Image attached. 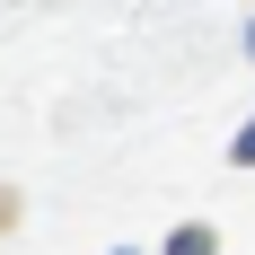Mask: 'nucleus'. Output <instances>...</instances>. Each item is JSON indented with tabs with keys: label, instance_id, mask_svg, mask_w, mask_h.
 <instances>
[{
	"label": "nucleus",
	"instance_id": "obj_1",
	"mask_svg": "<svg viewBox=\"0 0 255 255\" xmlns=\"http://www.w3.org/2000/svg\"><path fill=\"white\" fill-rule=\"evenodd\" d=\"M167 255H220V238H211V229H176V238H167Z\"/></svg>",
	"mask_w": 255,
	"mask_h": 255
},
{
	"label": "nucleus",
	"instance_id": "obj_4",
	"mask_svg": "<svg viewBox=\"0 0 255 255\" xmlns=\"http://www.w3.org/2000/svg\"><path fill=\"white\" fill-rule=\"evenodd\" d=\"M115 255H132V247H115Z\"/></svg>",
	"mask_w": 255,
	"mask_h": 255
},
{
	"label": "nucleus",
	"instance_id": "obj_2",
	"mask_svg": "<svg viewBox=\"0 0 255 255\" xmlns=\"http://www.w3.org/2000/svg\"><path fill=\"white\" fill-rule=\"evenodd\" d=\"M229 158H238V167H255V124H247V132L229 141Z\"/></svg>",
	"mask_w": 255,
	"mask_h": 255
},
{
	"label": "nucleus",
	"instance_id": "obj_3",
	"mask_svg": "<svg viewBox=\"0 0 255 255\" xmlns=\"http://www.w3.org/2000/svg\"><path fill=\"white\" fill-rule=\"evenodd\" d=\"M247 53H255V26H247Z\"/></svg>",
	"mask_w": 255,
	"mask_h": 255
}]
</instances>
